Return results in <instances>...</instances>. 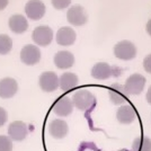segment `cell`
I'll return each instance as SVG.
<instances>
[{
  "mask_svg": "<svg viewBox=\"0 0 151 151\" xmlns=\"http://www.w3.org/2000/svg\"><path fill=\"white\" fill-rule=\"evenodd\" d=\"M96 98L87 89H79L72 96V104L78 109L87 111L95 105Z\"/></svg>",
  "mask_w": 151,
  "mask_h": 151,
  "instance_id": "6da1fadb",
  "label": "cell"
},
{
  "mask_svg": "<svg viewBox=\"0 0 151 151\" xmlns=\"http://www.w3.org/2000/svg\"><path fill=\"white\" fill-rule=\"evenodd\" d=\"M114 54L120 60L130 61L137 55V47L129 41H121L114 46Z\"/></svg>",
  "mask_w": 151,
  "mask_h": 151,
  "instance_id": "7a4b0ae2",
  "label": "cell"
},
{
  "mask_svg": "<svg viewBox=\"0 0 151 151\" xmlns=\"http://www.w3.org/2000/svg\"><path fill=\"white\" fill-rule=\"evenodd\" d=\"M145 85V78L140 73L130 76L125 81L124 90L127 95H140Z\"/></svg>",
  "mask_w": 151,
  "mask_h": 151,
  "instance_id": "3957f363",
  "label": "cell"
},
{
  "mask_svg": "<svg viewBox=\"0 0 151 151\" xmlns=\"http://www.w3.org/2000/svg\"><path fill=\"white\" fill-rule=\"evenodd\" d=\"M33 41L40 46H47L51 44L52 38H53V32L49 26H37L33 34H32Z\"/></svg>",
  "mask_w": 151,
  "mask_h": 151,
  "instance_id": "277c9868",
  "label": "cell"
},
{
  "mask_svg": "<svg viewBox=\"0 0 151 151\" xmlns=\"http://www.w3.org/2000/svg\"><path fill=\"white\" fill-rule=\"evenodd\" d=\"M20 60L27 65H34L41 60V51L35 45H25L20 52Z\"/></svg>",
  "mask_w": 151,
  "mask_h": 151,
  "instance_id": "5b68a950",
  "label": "cell"
},
{
  "mask_svg": "<svg viewBox=\"0 0 151 151\" xmlns=\"http://www.w3.org/2000/svg\"><path fill=\"white\" fill-rule=\"evenodd\" d=\"M38 83L43 91L52 93L59 87V78L53 71H46L40 76Z\"/></svg>",
  "mask_w": 151,
  "mask_h": 151,
  "instance_id": "8992f818",
  "label": "cell"
},
{
  "mask_svg": "<svg viewBox=\"0 0 151 151\" xmlns=\"http://www.w3.org/2000/svg\"><path fill=\"white\" fill-rule=\"evenodd\" d=\"M67 18L71 25L75 26H81L85 25L88 20V16L85 10V8L81 6H73L71 7L68 14H67Z\"/></svg>",
  "mask_w": 151,
  "mask_h": 151,
  "instance_id": "52a82bcc",
  "label": "cell"
},
{
  "mask_svg": "<svg viewBox=\"0 0 151 151\" xmlns=\"http://www.w3.org/2000/svg\"><path fill=\"white\" fill-rule=\"evenodd\" d=\"M25 13L33 20L41 19L45 14V5L41 0H29L25 6Z\"/></svg>",
  "mask_w": 151,
  "mask_h": 151,
  "instance_id": "ba28073f",
  "label": "cell"
},
{
  "mask_svg": "<svg viewBox=\"0 0 151 151\" xmlns=\"http://www.w3.org/2000/svg\"><path fill=\"white\" fill-rule=\"evenodd\" d=\"M52 109H53V113L59 116H68L72 113L73 104L68 96H62L55 101Z\"/></svg>",
  "mask_w": 151,
  "mask_h": 151,
  "instance_id": "9c48e42d",
  "label": "cell"
},
{
  "mask_svg": "<svg viewBox=\"0 0 151 151\" xmlns=\"http://www.w3.org/2000/svg\"><path fill=\"white\" fill-rule=\"evenodd\" d=\"M8 134L13 141H23L27 137V125L22 121L13 122L8 127Z\"/></svg>",
  "mask_w": 151,
  "mask_h": 151,
  "instance_id": "30bf717a",
  "label": "cell"
},
{
  "mask_svg": "<svg viewBox=\"0 0 151 151\" xmlns=\"http://www.w3.org/2000/svg\"><path fill=\"white\" fill-rule=\"evenodd\" d=\"M49 132L54 139H63L69 133V126L65 121L53 120L49 124Z\"/></svg>",
  "mask_w": 151,
  "mask_h": 151,
  "instance_id": "8fae6325",
  "label": "cell"
},
{
  "mask_svg": "<svg viewBox=\"0 0 151 151\" xmlns=\"http://www.w3.org/2000/svg\"><path fill=\"white\" fill-rule=\"evenodd\" d=\"M114 75L113 68L106 62L96 63L91 69V77L97 80H106Z\"/></svg>",
  "mask_w": 151,
  "mask_h": 151,
  "instance_id": "7c38bea8",
  "label": "cell"
},
{
  "mask_svg": "<svg viewBox=\"0 0 151 151\" xmlns=\"http://www.w3.org/2000/svg\"><path fill=\"white\" fill-rule=\"evenodd\" d=\"M18 85L13 78H4L0 80V97L1 98H12L17 93Z\"/></svg>",
  "mask_w": 151,
  "mask_h": 151,
  "instance_id": "4fadbf2b",
  "label": "cell"
},
{
  "mask_svg": "<svg viewBox=\"0 0 151 151\" xmlns=\"http://www.w3.org/2000/svg\"><path fill=\"white\" fill-rule=\"evenodd\" d=\"M76 32L71 27H61L57 33V43L62 46H69L76 42Z\"/></svg>",
  "mask_w": 151,
  "mask_h": 151,
  "instance_id": "5bb4252c",
  "label": "cell"
},
{
  "mask_svg": "<svg viewBox=\"0 0 151 151\" xmlns=\"http://www.w3.org/2000/svg\"><path fill=\"white\" fill-rule=\"evenodd\" d=\"M108 95H109V99L112 101L114 105H122L127 101V97H126L127 94L124 90V87L121 86L120 83H113L108 88Z\"/></svg>",
  "mask_w": 151,
  "mask_h": 151,
  "instance_id": "9a60e30c",
  "label": "cell"
},
{
  "mask_svg": "<svg viewBox=\"0 0 151 151\" xmlns=\"http://www.w3.org/2000/svg\"><path fill=\"white\" fill-rule=\"evenodd\" d=\"M116 117L121 124H131L137 117V112L132 105H123L117 109Z\"/></svg>",
  "mask_w": 151,
  "mask_h": 151,
  "instance_id": "2e32d148",
  "label": "cell"
},
{
  "mask_svg": "<svg viewBox=\"0 0 151 151\" xmlns=\"http://www.w3.org/2000/svg\"><path fill=\"white\" fill-rule=\"evenodd\" d=\"M75 63V57L69 51H60L54 55V64L59 69H69Z\"/></svg>",
  "mask_w": 151,
  "mask_h": 151,
  "instance_id": "e0dca14e",
  "label": "cell"
},
{
  "mask_svg": "<svg viewBox=\"0 0 151 151\" xmlns=\"http://www.w3.org/2000/svg\"><path fill=\"white\" fill-rule=\"evenodd\" d=\"M78 82H79V78L76 73L65 72L59 79V87L62 89L64 93H67V91H70L73 88H76L78 86Z\"/></svg>",
  "mask_w": 151,
  "mask_h": 151,
  "instance_id": "ac0fdd59",
  "label": "cell"
},
{
  "mask_svg": "<svg viewBox=\"0 0 151 151\" xmlns=\"http://www.w3.org/2000/svg\"><path fill=\"white\" fill-rule=\"evenodd\" d=\"M9 28L16 34H23L28 28L27 19L23 15H14L9 18Z\"/></svg>",
  "mask_w": 151,
  "mask_h": 151,
  "instance_id": "d6986e66",
  "label": "cell"
},
{
  "mask_svg": "<svg viewBox=\"0 0 151 151\" xmlns=\"http://www.w3.org/2000/svg\"><path fill=\"white\" fill-rule=\"evenodd\" d=\"M132 151H151V139L141 135L133 141Z\"/></svg>",
  "mask_w": 151,
  "mask_h": 151,
  "instance_id": "ffe728a7",
  "label": "cell"
},
{
  "mask_svg": "<svg viewBox=\"0 0 151 151\" xmlns=\"http://www.w3.org/2000/svg\"><path fill=\"white\" fill-rule=\"evenodd\" d=\"M13 47V40L6 34H0V54H8Z\"/></svg>",
  "mask_w": 151,
  "mask_h": 151,
  "instance_id": "44dd1931",
  "label": "cell"
},
{
  "mask_svg": "<svg viewBox=\"0 0 151 151\" xmlns=\"http://www.w3.org/2000/svg\"><path fill=\"white\" fill-rule=\"evenodd\" d=\"M0 151H13L12 139L5 135H0Z\"/></svg>",
  "mask_w": 151,
  "mask_h": 151,
  "instance_id": "7402d4cb",
  "label": "cell"
},
{
  "mask_svg": "<svg viewBox=\"0 0 151 151\" xmlns=\"http://www.w3.org/2000/svg\"><path fill=\"white\" fill-rule=\"evenodd\" d=\"M51 1H52L53 7L55 9H59V10L67 8L71 4V0H51Z\"/></svg>",
  "mask_w": 151,
  "mask_h": 151,
  "instance_id": "603a6c76",
  "label": "cell"
},
{
  "mask_svg": "<svg viewBox=\"0 0 151 151\" xmlns=\"http://www.w3.org/2000/svg\"><path fill=\"white\" fill-rule=\"evenodd\" d=\"M143 68L145 70L151 75V54H148L143 60Z\"/></svg>",
  "mask_w": 151,
  "mask_h": 151,
  "instance_id": "cb8c5ba5",
  "label": "cell"
},
{
  "mask_svg": "<svg viewBox=\"0 0 151 151\" xmlns=\"http://www.w3.org/2000/svg\"><path fill=\"white\" fill-rule=\"evenodd\" d=\"M7 119H8V115H7L6 109L2 108V107H0V126H2L6 123Z\"/></svg>",
  "mask_w": 151,
  "mask_h": 151,
  "instance_id": "d4e9b609",
  "label": "cell"
},
{
  "mask_svg": "<svg viewBox=\"0 0 151 151\" xmlns=\"http://www.w3.org/2000/svg\"><path fill=\"white\" fill-rule=\"evenodd\" d=\"M8 5V0H0V10H4Z\"/></svg>",
  "mask_w": 151,
  "mask_h": 151,
  "instance_id": "484cf974",
  "label": "cell"
},
{
  "mask_svg": "<svg viewBox=\"0 0 151 151\" xmlns=\"http://www.w3.org/2000/svg\"><path fill=\"white\" fill-rule=\"evenodd\" d=\"M145 98H147V101L151 105V86H150V88L148 89V91H147V96H145Z\"/></svg>",
  "mask_w": 151,
  "mask_h": 151,
  "instance_id": "4316f807",
  "label": "cell"
},
{
  "mask_svg": "<svg viewBox=\"0 0 151 151\" xmlns=\"http://www.w3.org/2000/svg\"><path fill=\"white\" fill-rule=\"evenodd\" d=\"M145 29H147V33L149 34L151 36V19L148 22V24H147V27H145Z\"/></svg>",
  "mask_w": 151,
  "mask_h": 151,
  "instance_id": "83f0119b",
  "label": "cell"
}]
</instances>
